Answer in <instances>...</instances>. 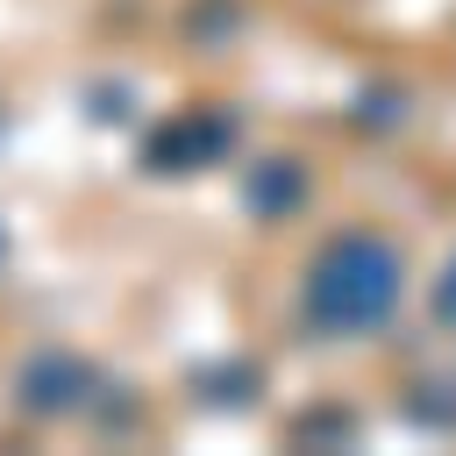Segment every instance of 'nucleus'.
<instances>
[{
  "label": "nucleus",
  "instance_id": "obj_1",
  "mask_svg": "<svg viewBox=\"0 0 456 456\" xmlns=\"http://www.w3.org/2000/svg\"><path fill=\"white\" fill-rule=\"evenodd\" d=\"M392 292H399V264L378 249V242H342L321 271H314V321H328V328H363V321H378L385 306H392Z\"/></svg>",
  "mask_w": 456,
  "mask_h": 456
}]
</instances>
